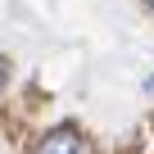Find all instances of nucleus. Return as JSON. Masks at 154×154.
I'll list each match as a JSON object with an SVG mask.
<instances>
[{
  "label": "nucleus",
  "instance_id": "1",
  "mask_svg": "<svg viewBox=\"0 0 154 154\" xmlns=\"http://www.w3.org/2000/svg\"><path fill=\"white\" fill-rule=\"evenodd\" d=\"M82 149V136H77V127H50L36 145H32V154H77Z\"/></svg>",
  "mask_w": 154,
  "mask_h": 154
},
{
  "label": "nucleus",
  "instance_id": "2",
  "mask_svg": "<svg viewBox=\"0 0 154 154\" xmlns=\"http://www.w3.org/2000/svg\"><path fill=\"white\" fill-rule=\"evenodd\" d=\"M5 77H9V59H0V86H5Z\"/></svg>",
  "mask_w": 154,
  "mask_h": 154
},
{
  "label": "nucleus",
  "instance_id": "3",
  "mask_svg": "<svg viewBox=\"0 0 154 154\" xmlns=\"http://www.w3.org/2000/svg\"><path fill=\"white\" fill-rule=\"evenodd\" d=\"M145 91H149V95H154V77H145Z\"/></svg>",
  "mask_w": 154,
  "mask_h": 154
},
{
  "label": "nucleus",
  "instance_id": "4",
  "mask_svg": "<svg viewBox=\"0 0 154 154\" xmlns=\"http://www.w3.org/2000/svg\"><path fill=\"white\" fill-rule=\"evenodd\" d=\"M149 9H154V0H149Z\"/></svg>",
  "mask_w": 154,
  "mask_h": 154
}]
</instances>
